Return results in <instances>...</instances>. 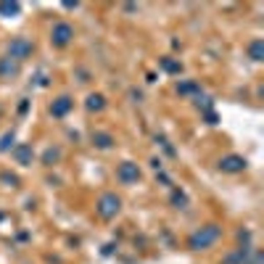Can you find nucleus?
Listing matches in <instances>:
<instances>
[{
  "label": "nucleus",
  "mask_w": 264,
  "mask_h": 264,
  "mask_svg": "<svg viewBox=\"0 0 264 264\" xmlns=\"http://www.w3.org/2000/svg\"><path fill=\"white\" fill-rule=\"evenodd\" d=\"M220 238H222V225H217V222L201 225L188 235V248L190 251H206V248H211Z\"/></svg>",
  "instance_id": "obj_1"
},
{
  "label": "nucleus",
  "mask_w": 264,
  "mask_h": 264,
  "mask_svg": "<svg viewBox=\"0 0 264 264\" xmlns=\"http://www.w3.org/2000/svg\"><path fill=\"white\" fill-rule=\"evenodd\" d=\"M119 211H122V198L116 193H103L95 201V214L101 217V220H114Z\"/></svg>",
  "instance_id": "obj_2"
},
{
  "label": "nucleus",
  "mask_w": 264,
  "mask_h": 264,
  "mask_svg": "<svg viewBox=\"0 0 264 264\" xmlns=\"http://www.w3.org/2000/svg\"><path fill=\"white\" fill-rule=\"evenodd\" d=\"M8 53V58H13V61H19V64H21V61L24 58H29V56H32V51H35V42L32 40H29V37H13L11 42H8V48H6Z\"/></svg>",
  "instance_id": "obj_3"
},
{
  "label": "nucleus",
  "mask_w": 264,
  "mask_h": 264,
  "mask_svg": "<svg viewBox=\"0 0 264 264\" xmlns=\"http://www.w3.org/2000/svg\"><path fill=\"white\" fill-rule=\"evenodd\" d=\"M140 177H143V172L135 161H122L116 166V180L122 185H135V182H140Z\"/></svg>",
  "instance_id": "obj_4"
},
{
  "label": "nucleus",
  "mask_w": 264,
  "mask_h": 264,
  "mask_svg": "<svg viewBox=\"0 0 264 264\" xmlns=\"http://www.w3.org/2000/svg\"><path fill=\"white\" fill-rule=\"evenodd\" d=\"M71 40H74V27H71V24H66V21L53 24V29H51V42L56 45V48H66Z\"/></svg>",
  "instance_id": "obj_5"
},
{
  "label": "nucleus",
  "mask_w": 264,
  "mask_h": 264,
  "mask_svg": "<svg viewBox=\"0 0 264 264\" xmlns=\"http://www.w3.org/2000/svg\"><path fill=\"white\" fill-rule=\"evenodd\" d=\"M246 159L243 156H238V153H227V156H222L220 159V164H217V166H220V172H225V175H238V172H243V169H246Z\"/></svg>",
  "instance_id": "obj_6"
},
{
  "label": "nucleus",
  "mask_w": 264,
  "mask_h": 264,
  "mask_svg": "<svg viewBox=\"0 0 264 264\" xmlns=\"http://www.w3.org/2000/svg\"><path fill=\"white\" fill-rule=\"evenodd\" d=\"M71 108H74V101H71L69 95H58V98L51 103V114H53L56 119H64Z\"/></svg>",
  "instance_id": "obj_7"
},
{
  "label": "nucleus",
  "mask_w": 264,
  "mask_h": 264,
  "mask_svg": "<svg viewBox=\"0 0 264 264\" xmlns=\"http://www.w3.org/2000/svg\"><path fill=\"white\" fill-rule=\"evenodd\" d=\"M11 156L16 159L21 166H29V164H32V159H35V153H32V146H29V143H19V146L11 148Z\"/></svg>",
  "instance_id": "obj_8"
},
{
  "label": "nucleus",
  "mask_w": 264,
  "mask_h": 264,
  "mask_svg": "<svg viewBox=\"0 0 264 264\" xmlns=\"http://www.w3.org/2000/svg\"><path fill=\"white\" fill-rule=\"evenodd\" d=\"M19 69H21L19 61H13V58H8V56L0 58V80H13V77L19 74Z\"/></svg>",
  "instance_id": "obj_9"
},
{
  "label": "nucleus",
  "mask_w": 264,
  "mask_h": 264,
  "mask_svg": "<svg viewBox=\"0 0 264 264\" xmlns=\"http://www.w3.org/2000/svg\"><path fill=\"white\" fill-rule=\"evenodd\" d=\"M254 248L251 246H243V248H235V251H230L225 259H222V264H246V259H248V254H251Z\"/></svg>",
  "instance_id": "obj_10"
},
{
  "label": "nucleus",
  "mask_w": 264,
  "mask_h": 264,
  "mask_svg": "<svg viewBox=\"0 0 264 264\" xmlns=\"http://www.w3.org/2000/svg\"><path fill=\"white\" fill-rule=\"evenodd\" d=\"M19 13H21V3H19V0H3V3H0V16L11 19V16H19Z\"/></svg>",
  "instance_id": "obj_11"
},
{
  "label": "nucleus",
  "mask_w": 264,
  "mask_h": 264,
  "mask_svg": "<svg viewBox=\"0 0 264 264\" xmlns=\"http://www.w3.org/2000/svg\"><path fill=\"white\" fill-rule=\"evenodd\" d=\"M92 146L101 151H108L114 146V135L111 132H92Z\"/></svg>",
  "instance_id": "obj_12"
},
{
  "label": "nucleus",
  "mask_w": 264,
  "mask_h": 264,
  "mask_svg": "<svg viewBox=\"0 0 264 264\" xmlns=\"http://www.w3.org/2000/svg\"><path fill=\"white\" fill-rule=\"evenodd\" d=\"M85 108H87V111H103V108H106V98L101 95V92H90L87 101H85Z\"/></svg>",
  "instance_id": "obj_13"
},
{
  "label": "nucleus",
  "mask_w": 264,
  "mask_h": 264,
  "mask_svg": "<svg viewBox=\"0 0 264 264\" xmlns=\"http://www.w3.org/2000/svg\"><path fill=\"white\" fill-rule=\"evenodd\" d=\"M248 56H251L254 61H261V58H264V40L248 42Z\"/></svg>",
  "instance_id": "obj_14"
},
{
  "label": "nucleus",
  "mask_w": 264,
  "mask_h": 264,
  "mask_svg": "<svg viewBox=\"0 0 264 264\" xmlns=\"http://www.w3.org/2000/svg\"><path fill=\"white\" fill-rule=\"evenodd\" d=\"M161 69L169 71V74H180L182 64H180V61H172V58H161Z\"/></svg>",
  "instance_id": "obj_15"
},
{
  "label": "nucleus",
  "mask_w": 264,
  "mask_h": 264,
  "mask_svg": "<svg viewBox=\"0 0 264 264\" xmlns=\"http://www.w3.org/2000/svg\"><path fill=\"white\" fill-rule=\"evenodd\" d=\"M58 159H61V148H48L42 153V164H48V166H53Z\"/></svg>",
  "instance_id": "obj_16"
},
{
  "label": "nucleus",
  "mask_w": 264,
  "mask_h": 264,
  "mask_svg": "<svg viewBox=\"0 0 264 264\" xmlns=\"http://www.w3.org/2000/svg\"><path fill=\"white\" fill-rule=\"evenodd\" d=\"M172 206L175 209H185L188 206V196H185L182 190H172Z\"/></svg>",
  "instance_id": "obj_17"
},
{
  "label": "nucleus",
  "mask_w": 264,
  "mask_h": 264,
  "mask_svg": "<svg viewBox=\"0 0 264 264\" xmlns=\"http://www.w3.org/2000/svg\"><path fill=\"white\" fill-rule=\"evenodd\" d=\"M13 140H16V135H13V132H6L3 137H0V151H3V153H6V151H11L13 146H16Z\"/></svg>",
  "instance_id": "obj_18"
},
{
  "label": "nucleus",
  "mask_w": 264,
  "mask_h": 264,
  "mask_svg": "<svg viewBox=\"0 0 264 264\" xmlns=\"http://www.w3.org/2000/svg\"><path fill=\"white\" fill-rule=\"evenodd\" d=\"M177 92H180V95H190V92H201V90H198L196 82H180V85H177Z\"/></svg>",
  "instance_id": "obj_19"
},
{
  "label": "nucleus",
  "mask_w": 264,
  "mask_h": 264,
  "mask_svg": "<svg viewBox=\"0 0 264 264\" xmlns=\"http://www.w3.org/2000/svg\"><path fill=\"white\" fill-rule=\"evenodd\" d=\"M0 180H3V182L8 185V188H16V185H19V177H16V175H8V172L0 175Z\"/></svg>",
  "instance_id": "obj_20"
},
{
  "label": "nucleus",
  "mask_w": 264,
  "mask_h": 264,
  "mask_svg": "<svg viewBox=\"0 0 264 264\" xmlns=\"http://www.w3.org/2000/svg\"><path fill=\"white\" fill-rule=\"evenodd\" d=\"M0 114H3V108H0Z\"/></svg>",
  "instance_id": "obj_21"
}]
</instances>
